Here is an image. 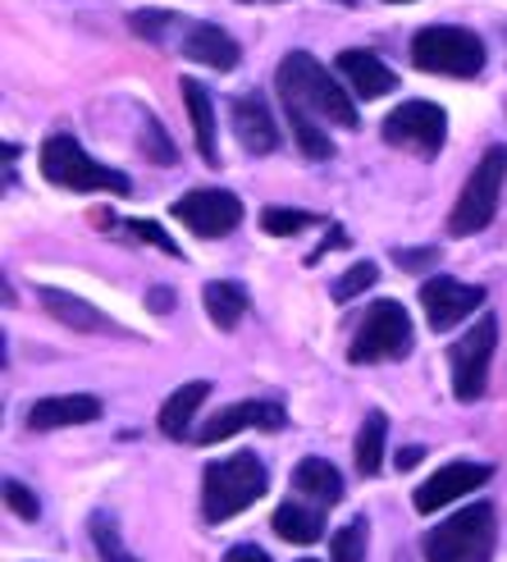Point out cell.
I'll use <instances>...</instances> for the list:
<instances>
[{
	"mask_svg": "<svg viewBox=\"0 0 507 562\" xmlns=\"http://www.w3.org/2000/svg\"><path fill=\"white\" fill-rule=\"evenodd\" d=\"M420 458H426V448H416V443H412V448H403V453H398V471H412Z\"/></svg>",
	"mask_w": 507,
	"mask_h": 562,
	"instance_id": "38",
	"label": "cell"
},
{
	"mask_svg": "<svg viewBox=\"0 0 507 562\" xmlns=\"http://www.w3.org/2000/svg\"><path fill=\"white\" fill-rule=\"evenodd\" d=\"M128 234L143 238V243H151V247H160V251H169V257H179V243L169 238L160 224H151V220H128Z\"/></svg>",
	"mask_w": 507,
	"mask_h": 562,
	"instance_id": "33",
	"label": "cell"
},
{
	"mask_svg": "<svg viewBox=\"0 0 507 562\" xmlns=\"http://www.w3.org/2000/svg\"><path fill=\"white\" fill-rule=\"evenodd\" d=\"M183 105L196 133V151H202L206 165H219V143H215V101L196 78H183Z\"/></svg>",
	"mask_w": 507,
	"mask_h": 562,
	"instance_id": "21",
	"label": "cell"
},
{
	"mask_svg": "<svg viewBox=\"0 0 507 562\" xmlns=\"http://www.w3.org/2000/svg\"><path fill=\"white\" fill-rule=\"evenodd\" d=\"M270 526H274V536H284L289 544H316V540H325V513L312 508V503H302V494L279 503Z\"/></svg>",
	"mask_w": 507,
	"mask_h": 562,
	"instance_id": "20",
	"label": "cell"
},
{
	"mask_svg": "<svg viewBox=\"0 0 507 562\" xmlns=\"http://www.w3.org/2000/svg\"><path fill=\"white\" fill-rule=\"evenodd\" d=\"M380 137L388 147H403L420 160H430L443 151V137H448V115L435 101H403L393 115H384Z\"/></svg>",
	"mask_w": 507,
	"mask_h": 562,
	"instance_id": "9",
	"label": "cell"
},
{
	"mask_svg": "<svg viewBox=\"0 0 507 562\" xmlns=\"http://www.w3.org/2000/svg\"><path fill=\"white\" fill-rule=\"evenodd\" d=\"M289 426V412L279 407V403H229V407H219L211 420H202V426L192 430L196 443H219V439H229L238 430H284Z\"/></svg>",
	"mask_w": 507,
	"mask_h": 562,
	"instance_id": "13",
	"label": "cell"
},
{
	"mask_svg": "<svg viewBox=\"0 0 507 562\" xmlns=\"http://www.w3.org/2000/svg\"><path fill=\"white\" fill-rule=\"evenodd\" d=\"M489 475H494L489 462H448V467H439L430 481L412 494V508H416L420 517H430V513L443 508V503L466 498V494H475L481 485H489Z\"/></svg>",
	"mask_w": 507,
	"mask_h": 562,
	"instance_id": "12",
	"label": "cell"
},
{
	"mask_svg": "<svg viewBox=\"0 0 507 562\" xmlns=\"http://www.w3.org/2000/svg\"><path fill=\"white\" fill-rule=\"evenodd\" d=\"M498 513L494 503H471L426 536V562H494Z\"/></svg>",
	"mask_w": 507,
	"mask_h": 562,
	"instance_id": "3",
	"label": "cell"
},
{
	"mask_svg": "<svg viewBox=\"0 0 507 562\" xmlns=\"http://www.w3.org/2000/svg\"><path fill=\"white\" fill-rule=\"evenodd\" d=\"M384 439H388V416L371 412L361 420V430H357V471L361 475H380V467H384Z\"/></svg>",
	"mask_w": 507,
	"mask_h": 562,
	"instance_id": "24",
	"label": "cell"
},
{
	"mask_svg": "<svg viewBox=\"0 0 507 562\" xmlns=\"http://www.w3.org/2000/svg\"><path fill=\"white\" fill-rule=\"evenodd\" d=\"M320 215L316 211H293V206H266L261 211V229L270 234V238H293V234H302V229H312Z\"/></svg>",
	"mask_w": 507,
	"mask_h": 562,
	"instance_id": "28",
	"label": "cell"
},
{
	"mask_svg": "<svg viewBox=\"0 0 507 562\" xmlns=\"http://www.w3.org/2000/svg\"><path fill=\"white\" fill-rule=\"evenodd\" d=\"M412 65L426 74H448V78H475L485 69V42L471 27L435 23L420 27L412 37Z\"/></svg>",
	"mask_w": 507,
	"mask_h": 562,
	"instance_id": "5",
	"label": "cell"
},
{
	"mask_svg": "<svg viewBox=\"0 0 507 562\" xmlns=\"http://www.w3.org/2000/svg\"><path fill=\"white\" fill-rule=\"evenodd\" d=\"M88 530H92V544H97V558H101V562H137V558L124 549V540H120V521L110 517V513H92Z\"/></svg>",
	"mask_w": 507,
	"mask_h": 562,
	"instance_id": "27",
	"label": "cell"
},
{
	"mask_svg": "<svg viewBox=\"0 0 507 562\" xmlns=\"http://www.w3.org/2000/svg\"><path fill=\"white\" fill-rule=\"evenodd\" d=\"M224 562H270V553L257 549V544H234L229 553H224Z\"/></svg>",
	"mask_w": 507,
	"mask_h": 562,
	"instance_id": "35",
	"label": "cell"
},
{
	"mask_svg": "<svg viewBox=\"0 0 507 562\" xmlns=\"http://www.w3.org/2000/svg\"><path fill=\"white\" fill-rule=\"evenodd\" d=\"M183 55L188 60H196V65H206V69H234L238 65V42L224 33V27H215V23H196V27H188V37H183Z\"/></svg>",
	"mask_w": 507,
	"mask_h": 562,
	"instance_id": "18",
	"label": "cell"
},
{
	"mask_svg": "<svg viewBox=\"0 0 507 562\" xmlns=\"http://www.w3.org/2000/svg\"><path fill=\"white\" fill-rule=\"evenodd\" d=\"M206 393H211V384H206V380H188V384H179L174 393H169L165 407H160V416H156L160 435H165V439H192L196 412H202Z\"/></svg>",
	"mask_w": 507,
	"mask_h": 562,
	"instance_id": "17",
	"label": "cell"
},
{
	"mask_svg": "<svg viewBox=\"0 0 507 562\" xmlns=\"http://www.w3.org/2000/svg\"><path fill=\"white\" fill-rule=\"evenodd\" d=\"M334 69H338V78H343L361 101L388 97L393 88H398V74H393V69L380 60V55H371V50H343V55L334 60Z\"/></svg>",
	"mask_w": 507,
	"mask_h": 562,
	"instance_id": "15",
	"label": "cell"
},
{
	"mask_svg": "<svg viewBox=\"0 0 507 562\" xmlns=\"http://www.w3.org/2000/svg\"><path fill=\"white\" fill-rule=\"evenodd\" d=\"M365 540H371V521L352 517L348 526H338L329 536V558L334 562H365Z\"/></svg>",
	"mask_w": 507,
	"mask_h": 562,
	"instance_id": "26",
	"label": "cell"
},
{
	"mask_svg": "<svg viewBox=\"0 0 507 562\" xmlns=\"http://www.w3.org/2000/svg\"><path fill=\"white\" fill-rule=\"evenodd\" d=\"M5 503H10V513L23 517V521H37V517H42L37 494L27 490V485H19V481H5Z\"/></svg>",
	"mask_w": 507,
	"mask_h": 562,
	"instance_id": "30",
	"label": "cell"
},
{
	"mask_svg": "<svg viewBox=\"0 0 507 562\" xmlns=\"http://www.w3.org/2000/svg\"><path fill=\"white\" fill-rule=\"evenodd\" d=\"M420 306H426V321L435 334H448L458 321H466L471 312L485 306V289L481 284H462V279H448V274H435L420 284Z\"/></svg>",
	"mask_w": 507,
	"mask_h": 562,
	"instance_id": "11",
	"label": "cell"
},
{
	"mask_svg": "<svg viewBox=\"0 0 507 562\" xmlns=\"http://www.w3.org/2000/svg\"><path fill=\"white\" fill-rule=\"evenodd\" d=\"M234 133L247 156H270L279 151V124H274V110L261 92H247L234 97Z\"/></svg>",
	"mask_w": 507,
	"mask_h": 562,
	"instance_id": "14",
	"label": "cell"
},
{
	"mask_svg": "<svg viewBox=\"0 0 507 562\" xmlns=\"http://www.w3.org/2000/svg\"><path fill=\"white\" fill-rule=\"evenodd\" d=\"M412 352V316L403 302H375L371 312L361 316L357 334H352V348H348V361L357 367H375V361H403Z\"/></svg>",
	"mask_w": 507,
	"mask_h": 562,
	"instance_id": "6",
	"label": "cell"
},
{
	"mask_svg": "<svg viewBox=\"0 0 507 562\" xmlns=\"http://www.w3.org/2000/svg\"><path fill=\"white\" fill-rule=\"evenodd\" d=\"M284 115H289V128H293V137H297V151H302V156H312V160H329V156H334L329 133L316 124L312 110H302V105H284Z\"/></svg>",
	"mask_w": 507,
	"mask_h": 562,
	"instance_id": "25",
	"label": "cell"
},
{
	"mask_svg": "<svg viewBox=\"0 0 507 562\" xmlns=\"http://www.w3.org/2000/svg\"><path fill=\"white\" fill-rule=\"evenodd\" d=\"M97 416H101V398H92V393H60V398H42L27 407V426L65 430V426H88Z\"/></svg>",
	"mask_w": 507,
	"mask_h": 562,
	"instance_id": "16",
	"label": "cell"
},
{
	"mask_svg": "<svg viewBox=\"0 0 507 562\" xmlns=\"http://www.w3.org/2000/svg\"><path fill=\"white\" fill-rule=\"evenodd\" d=\"M147 156L156 160V165H174L179 160V151H174V143L160 133V124L156 120H147Z\"/></svg>",
	"mask_w": 507,
	"mask_h": 562,
	"instance_id": "34",
	"label": "cell"
},
{
	"mask_svg": "<svg viewBox=\"0 0 507 562\" xmlns=\"http://www.w3.org/2000/svg\"><path fill=\"white\" fill-rule=\"evenodd\" d=\"M147 306L156 316H165V312H174V289H151L147 293Z\"/></svg>",
	"mask_w": 507,
	"mask_h": 562,
	"instance_id": "36",
	"label": "cell"
},
{
	"mask_svg": "<svg viewBox=\"0 0 507 562\" xmlns=\"http://www.w3.org/2000/svg\"><path fill=\"white\" fill-rule=\"evenodd\" d=\"M169 23H174V14H169V10H137V14L128 19L133 33H143V37H151V42H160V37L169 33Z\"/></svg>",
	"mask_w": 507,
	"mask_h": 562,
	"instance_id": "31",
	"label": "cell"
},
{
	"mask_svg": "<svg viewBox=\"0 0 507 562\" xmlns=\"http://www.w3.org/2000/svg\"><path fill=\"white\" fill-rule=\"evenodd\" d=\"M297 562H316V558H297Z\"/></svg>",
	"mask_w": 507,
	"mask_h": 562,
	"instance_id": "40",
	"label": "cell"
},
{
	"mask_svg": "<svg viewBox=\"0 0 507 562\" xmlns=\"http://www.w3.org/2000/svg\"><path fill=\"white\" fill-rule=\"evenodd\" d=\"M503 179H507V147H489L481 156V165L471 170L466 188L458 192V206H453V215H448V234H453V238L481 234L485 224L494 220V211H498Z\"/></svg>",
	"mask_w": 507,
	"mask_h": 562,
	"instance_id": "7",
	"label": "cell"
},
{
	"mask_svg": "<svg viewBox=\"0 0 507 562\" xmlns=\"http://www.w3.org/2000/svg\"><path fill=\"white\" fill-rule=\"evenodd\" d=\"M388 5H407V0H388Z\"/></svg>",
	"mask_w": 507,
	"mask_h": 562,
	"instance_id": "39",
	"label": "cell"
},
{
	"mask_svg": "<svg viewBox=\"0 0 507 562\" xmlns=\"http://www.w3.org/2000/svg\"><path fill=\"white\" fill-rule=\"evenodd\" d=\"M494 348H498V321L494 316H481L453 344V352H448V367H453V398L458 403H481L485 398Z\"/></svg>",
	"mask_w": 507,
	"mask_h": 562,
	"instance_id": "8",
	"label": "cell"
},
{
	"mask_svg": "<svg viewBox=\"0 0 507 562\" xmlns=\"http://www.w3.org/2000/svg\"><path fill=\"white\" fill-rule=\"evenodd\" d=\"M42 175H46V183L69 188V192H120V196L133 192L128 175L92 160L69 133H50L42 143Z\"/></svg>",
	"mask_w": 507,
	"mask_h": 562,
	"instance_id": "4",
	"label": "cell"
},
{
	"mask_svg": "<svg viewBox=\"0 0 507 562\" xmlns=\"http://www.w3.org/2000/svg\"><path fill=\"white\" fill-rule=\"evenodd\" d=\"M348 5H357V0H348Z\"/></svg>",
	"mask_w": 507,
	"mask_h": 562,
	"instance_id": "41",
	"label": "cell"
},
{
	"mask_svg": "<svg viewBox=\"0 0 507 562\" xmlns=\"http://www.w3.org/2000/svg\"><path fill=\"white\" fill-rule=\"evenodd\" d=\"M393 266H403L407 274H420V270L439 266V247H398L393 251Z\"/></svg>",
	"mask_w": 507,
	"mask_h": 562,
	"instance_id": "32",
	"label": "cell"
},
{
	"mask_svg": "<svg viewBox=\"0 0 507 562\" xmlns=\"http://www.w3.org/2000/svg\"><path fill=\"white\" fill-rule=\"evenodd\" d=\"M274 82H279L284 105H302V110H312V115H320V120H329L338 128H357V105H352L348 88L316 60V55L289 50Z\"/></svg>",
	"mask_w": 507,
	"mask_h": 562,
	"instance_id": "1",
	"label": "cell"
},
{
	"mask_svg": "<svg viewBox=\"0 0 507 562\" xmlns=\"http://www.w3.org/2000/svg\"><path fill=\"white\" fill-rule=\"evenodd\" d=\"M174 220L188 224L196 238H224L243 224V202L224 188H196L174 202Z\"/></svg>",
	"mask_w": 507,
	"mask_h": 562,
	"instance_id": "10",
	"label": "cell"
},
{
	"mask_svg": "<svg viewBox=\"0 0 507 562\" xmlns=\"http://www.w3.org/2000/svg\"><path fill=\"white\" fill-rule=\"evenodd\" d=\"M42 306L55 321H65L69 329H82V334H124L105 312H97L92 302H82V297L65 293V289H42Z\"/></svg>",
	"mask_w": 507,
	"mask_h": 562,
	"instance_id": "19",
	"label": "cell"
},
{
	"mask_svg": "<svg viewBox=\"0 0 507 562\" xmlns=\"http://www.w3.org/2000/svg\"><path fill=\"white\" fill-rule=\"evenodd\" d=\"M293 490L302 498H316L320 508H334V503L343 498V475H338V467L325 458H302L293 467Z\"/></svg>",
	"mask_w": 507,
	"mask_h": 562,
	"instance_id": "22",
	"label": "cell"
},
{
	"mask_svg": "<svg viewBox=\"0 0 507 562\" xmlns=\"http://www.w3.org/2000/svg\"><path fill=\"white\" fill-rule=\"evenodd\" d=\"M206 316L215 321V329H238V321L247 316V289L234 284V279H211L202 289Z\"/></svg>",
	"mask_w": 507,
	"mask_h": 562,
	"instance_id": "23",
	"label": "cell"
},
{
	"mask_svg": "<svg viewBox=\"0 0 507 562\" xmlns=\"http://www.w3.org/2000/svg\"><path fill=\"white\" fill-rule=\"evenodd\" d=\"M375 279H380L375 261H357L352 270H343V274L334 279V289H329V293H334V302H352L357 293H365V289H371Z\"/></svg>",
	"mask_w": 507,
	"mask_h": 562,
	"instance_id": "29",
	"label": "cell"
},
{
	"mask_svg": "<svg viewBox=\"0 0 507 562\" xmlns=\"http://www.w3.org/2000/svg\"><path fill=\"white\" fill-rule=\"evenodd\" d=\"M270 485V471L257 453H234V458H219L206 467L202 475V517L211 526L229 521L238 513H247Z\"/></svg>",
	"mask_w": 507,
	"mask_h": 562,
	"instance_id": "2",
	"label": "cell"
},
{
	"mask_svg": "<svg viewBox=\"0 0 507 562\" xmlns=\"http://www.w3.org/2000/svg\"><path fill=\"white\" fill-rule=\"evenodd\" d=\"M343 243H348V234H343V229H329V238H325V247H320V251H312V266H316V261L325 257V251H334V247H343Z\"/></svg>",
	"mask_w": 507,
	"mask_h": 562,
	"instance_id": "37",
	"label": "cell"
}]
</instances>
